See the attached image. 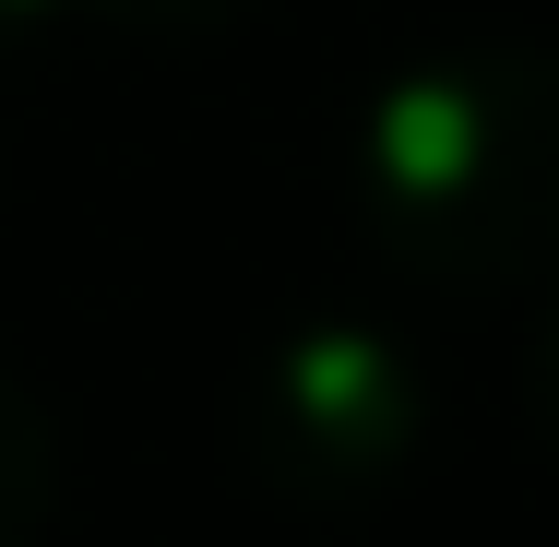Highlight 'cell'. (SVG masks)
<instances>
[{
	"mask_svg": "<svg viewBox=\"0 0 559 547\" xmlns=\"http://www.w3.org/2000/svg\"><path fill=\"white\" fill-rule=\"evenodd\" d=\"M357 191L381 250L441 286L559 274V48H441L405 72L369 108Z\"/></svg>",
	"mask_w": 559,
	"mask_h": 547,
	"instance_id": "cell-1",
	"label": "cell"
},
{
	"mask_svg": "<svg viewBox=\"0 0 559 547\" xmlns=\"http://www.w3.org/2000/svg\"><path fill=\"white\" fill-rule=\"evenodd\" d=\"M250 417H262V464H286L310 488H345V476H381L393 464L417 393H405V357L381 333H298L262 369Z\"/></svg>",
	"mask_w": 559,
	"mask_h": 547,
	"instance_id": "cell-2",
	"label": "cell"
},
{
	"mask_svg": "<svg viewBox=\"0 0 559 547\" xmlns=\"http://www.w3.org/2000/svg\"><path fill=\"white\" fill-rule=\"evenodd\" d=\"M36 512H48V417L24 405V381H0V547H24Z\"/></svg>",
	"mask_w": 559,
	"mask_h": 547,
	"instance_id": "cell-3",
	"label": "cell"
},
{
	"mask_svg": "<svg viewBox=\"0 0 559 547\" xmlns=\"http://www.w3.org/2000/svg\"><path fill=\"white\" fill-rule=\"evenodd\" d=\"M536 417H548V440H559V322H548V345H536Z\"/></svg>",
	"mask_w": 559,
	"mask_h": 547,
	"instance_id": "cell-4",
	"label": "cell"
}]
</instances>
